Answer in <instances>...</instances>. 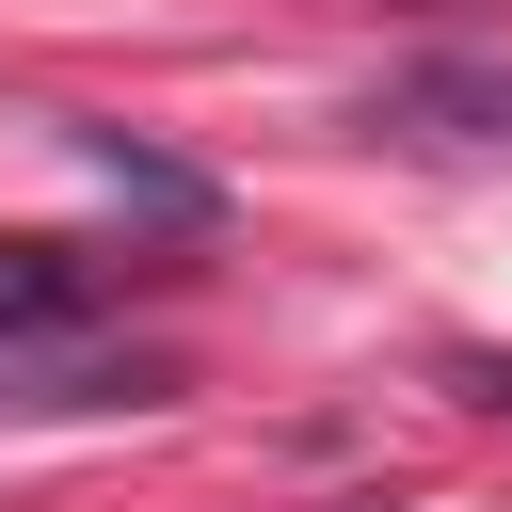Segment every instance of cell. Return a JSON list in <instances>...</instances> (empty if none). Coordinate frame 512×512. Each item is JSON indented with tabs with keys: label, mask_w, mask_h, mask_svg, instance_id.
Masks as SVG:
<instances>
[{
	"label": "cell",
	"mask_w": 512,
	"mask_h": 512,
	"mask_svg": "<svg viewBox=\"0 0 512 512\" xmlns=\"http://www.w3.org/2000/svg\"><path fill=\"white\" fill-rule=\"evenodd\" d=\"M384 128H416V144H512V64H480V48L400 64L384 80Z\"/></svg>",
	"instance_id": "obj_1"
},
{
	"label": "cell",
	"mask_w": 512,
	"mask_h": 512,
	"mask_svg": "<svg viewBox=\"0 0 512 512\" xmlns=\"http://www.w3.org/2000/svg\"><path fill=\"white\" fill-rule=\"evenodd\" d=\"M80 304H96V256H64V240H0V352L64 336Z\"/></svg>",
	"instance_id": "obj_2"
},
{
	"label": "cell",
	"mask_w": 512,
	"mask_h": 512,
	"mask_svg": "<svg viewBox=\"0 0 512 512\" xmlns=\"http://www.w3.org/2000/svg\"><path fill=\"white\" fill-rule=\"evenodd\" d=\"M64 144H80V160H96V176H112V192H144V208H160V224H208V176H176V160H160V144H128V128H64Z\"/></svg>",
	"instance_id": "obj_3"
},
{
	"label": "cell",
	"mask_w": 512,
	"mask_h": 512,
	"mask_svg": "<svg viewBox=\"0 0 512 512\" xmlns=\"http://www.w3.org/2000/svg\"><path fill=\"white\" fill-rule=\"evenodd\" d=\"M448 384H464V400H480V416H512V352H464V368H448Z\"/></svg>",
	"instance_id": "obj_4"
}]
</instances>
